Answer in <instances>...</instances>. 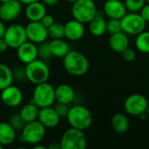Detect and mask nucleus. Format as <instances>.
Wrapping results in <instances>:
<instances>
[{
	"instance_id": "obj_1",
	"label": "nucleus",
	"mask_w": 149,
	"mask_h": 149,
	"mask_svg": "<svg viewBox=\"0 0 149 149\" xmlns=\"http://www.w3.org/2000/svg\"><path fill=\"white\" fill-rule=\"evenodd\" d=\"M63 65L69 74L78 77L87 72L89 69V61L80 52L70 51L63 58Z\"/></svg>"
},
{
	"instance_id": "obj_2",
	"label": "nucleus",
	"mask_w": 149,
	"mask_h": 149,
	"mask_svg": "<svg viewBox=\"0 0 149 149\" xmlns=\"http://www.w3.org/2000/svg\"><path fill=\"white\" fill-rule=\"evenodd\" d=\"M66 119L72 127L82 131L88 129L93 123V115L91 112L81 105L70 107Z\"/></svg>"
},
{
	"instance_id": "obj_3",
	"label": "nucleus",
	"mask_w": 149,
	"mask_h": 149,
	"mask_svg": "<svg viewBox=\"0 0 149 149\" xmlns=\"http://www.w3.org/2000/svg\"><path fill=\"white\" fill-rule=\"evenodd\" d=\"M26 79L34 85L46 82L50 77V69L46 62L37 58L25 66Z\"/></svg>"
},
{
	"instance_id": "obj_4",
	"label": "nucleus",
	"mask_w": 149,
	"mask_h": 149,
	"mask_svg": "<svg viewBox=\"0 0 149 149\" xmlns=\"http://www.w3.org/2000/svg\"><path fill=\"white\" fill-rule=\"evenodd\" d=\"M72 15L74 19L86 24L97 15V7L93 0H77L72 3Z\"/></svg>"
},
{
	"instance_id": "obj_5",
	"label": "nucleus",
	"mask_w": 149,
	"mask_h": 149,
	"mask_svg": "<svg viewBox=\"0 0 149 149\" xmlns=\"http://www.w3.org/2000/svg\"><path fill=\"white\" fill-rule=\"evenodd\" d=\"M55 101V88L50 83L46 81L36 85L33 90L31 102L41 108L52 107Z\"/></svg>"
},
{
	"instance_id": "obj_6",
	"label": "nucleus",
	"mask_w": 149,
	"mask_h": 149,
	"mask_svg": "<svg viewBox=\"0 0 149 149\" xmlns=\"http://www.w3.org/2000/svg\"><path fill=\"white\" fill-rule=\"evenodd\" d=\"M59 143L61 149H85L87 140L84 131L71 127L64 132Z\"/></svg>"
},
{
	"instance_id": "obj_7",
	"label": "nucleus",
	"mask_w": 149,
	"mask_h": 149,
	"mask_svg": "<svg viewBox=\"0 0 149 149\" xmlns=\"http://www.w3.org/2000/svg\"><path fill=\"white\" fill-rule=\"evenodd\" d=\"M45 134V127L38 120L28 122L21 131V139L24 143L35 145L40 143Z\"/></svg>"
},
{
	"instance_id": "obj_8",
	"label": "nucleus",
	"mask_w": 149,
	"mask_h": 149,
	"mask_svg": "<svg viewBox=\"0 0 149 149\" xmlns=\"http://www.w3.org/2000/svg\"><path fill=\"white\" fill-rule=\"evenodd\" d=\"M122 31L127 35H138L146 28V21L138 12H129L120 19Z\"/></svg>"
},
{
	"instance_id": "obj_9",
	"label": "nucleus",
	"mask_w": 149,
	"mask_h": 149,
	"mask_svg": "<svg viewBox=\"0 0 149 149\" xmlns=\"http://www.w3.org/2000/svg\"><path fill=\"white\" fill-rule=\"evenodd\" d=\"M3 38L10 48L17 49L23 43L28 40L25 27L18 24H13L8 26Z\"/></svg>"
},
{
	"instance_id": "obj_10",
	"label": "nucleus",
	"mask_w": 149,
	"mask_h": 149,
	"mask_svg": "<svg viewBox=\"0 0 149 149\" xmlns=\"http://www.w3.org/2000/svg\"><path fill=\"white\" fill-rule=\"evenodd\" d=\"M148 101L145 96L140 93L129 95L124 102V109L126 113L131 116H140L146 113Z\"/></svg>"
},
{
	"instance_id": "obj_11",
	"label": "nucleus",
	"mask_w": 149,
	"mask_h": 149,
	"mask_svg": "<svg viewBox=\"0 0 149 149\" xmlns=\"http://www.w3.org/2000/svg\"><path fill=\"white\" fill-rule=\"evenodd\" d=\"M27 39L35 44H40L47 39L48 29L40 21H30L25 26Z\"/></svg>"
},
{
	"instance_id": "obj_12",
	"label": "nucleus",
	"mask_w": 149,
	"mask_h": 149,
	"mask_svg": "<svg viewBox=\"0 0 149 149\" xmlns=\"http://www.w3.org/2000/svg\"><path fill=\"white\" fill-rule=\"evenodd\" d=\"M1 100L6 107H16L19 106L23 101L22 91L18 87L10 85L2 90Z\"/></svg>"
},
{
	"instance_id": "obj_13",
	"label": "nucleus",
	"mask_w": 149,
	"mask_h": 149,
	"mask_svg": "<svg viewBox=\"0 0 149 149\" xmlns=\"http://www.w3.org/2000/svg\"><path fill=\"white\" fill-rule=\"evenodd\" d=\"M17 57L23 64H29L38 58V46L31 41H25L17 48Z\"/></svg>"
},
{
	"instance_id": "obj_14",
	"label": "nucleus",
	"mask_w": 149,
	"mask_h": 149,
	"mask_svg": "<svg viewBox=\"0 0 149 149\" xmlns=\"http://www.w3.org/2000/svg\"><path fill=\"white\" fill-rule=\"evenodd\" d=\"M38 120L45 128H53L58 125L60 116L52 107H41L38 111Z\"/></svg>"
},
{
	"instance_id": "obj_15",
	"label": "nucleus",
	"mask_w": 149,
	"mask_h": 149,
	"mask_svg": "<svg viewBox=\"0 0 149 149\" xmlns=\"http://www.w3.org/2000/svg\"><path fill=\"white\" fill-rule=\"evenodd\" d=\"M22 10V3L19 0H10L3 3L0 6V15L3 21H12L17 18Z\"/></svg>"
},
{
	"instance_id": "obj_16",
	"label": "nucleus",
	"mask_w": 149,
	"mask_h": 149,
	"mask_svg": "<svg viewBox=\"0 0 149 149\" xmlns=\"http://www.w3.org/2000/svg\"><path fill=\"white\" fill-rule=\"evenodd\" d=\"M103 10L109 18L121 19L127 13L124 2L120 0H107L103 6Z\"/></svg>"
},
{
	"instance_id": "obj_17",
	"label": "nucleus",
	"mask_w": 149,
	"mask_h": 149,
	"mask_svg": "<svg viewBox=\"0 0 149 149\" xmlns=\"http://www.w3.org/2000/svg\"><path fill=\"white\" fill-rule=\"evenodd\" d=\"M85 34L84 24L76 20L72 19L65 24V38L71 41L79 40Z\"/></svg>"
},
{
	"instance_id": "obj_18",
	"label": "nucleus",
	"mask_w": 149,
	"mask_h": 149,
	"mask_svg": "<svg viewBox=\"0 0 149 149\" xmlns=\"http://www.w3.org/2000/svg\"><path fill=\"white\" fill-rule=\"evenodd\" d=\"M109 45L113 52L117 53H121L129 46V39L127 34L124 31L111 34L109 38Z\"/></svg>"
},
{
	"instance_id": "obj_19",
	"label": "nucleus",
	"mask_w": 149,
	"mask_h": 149,
	"mask_svg": "<svg viewBox=\"0 0 149 149\" xmlns=\"http://www.w3.org/2000/svg\"><path fill=\"white\" fill-rule=\"evenodd\" d=\"M45 14H46L45 5L40 0L26 5L25 16L30 21H40Z\"/></svg>"
},
{
	"instance_id": "obj_20",
	"label": "nucleus",
	"mask_w": 149,
	"mask_h": 149,
	"mask_svg": "<svg viewBox=\"0 0 149 149\" xmlns=\"http://www.w3.org/2000/svg\"><path fill=\"white\" fill-rule=\"evenodd\" d=\"M75 98L73 88L67 84H60L55 88V100L57 102L71 104Z\"/></svg>"
},
{
	"instance_id": "obj_21",
	"label": "nucleus",
	"mask_w": 149,
	"mask_h": 149,
	"mask_svg": "<svg viewBox=\"0 0 149 149\" xmlns=\"http://www.w3.org/2000/svg\"><path fill=\"white\" fill-rule=\"evenodd\" d=\"M16 133L9 122H0V143L3 146L12 144L16 139Z\"/></svg>"
},
{
	"instance_id": "obj_22",
	"label": "nucleus",
	"mask_w": 149,
	"mask_h": 149,
	"mask_svg": "<svg viewBox=\"0 0 149 149\" xmlns=\"http://www.w3.org/2000/svg\"><path fill=\"white\" fill-rule=\"evenodd\" d=\"M111 126L116 133L124 134L129 128L128 117L122 113H117L111 119Z\"/></svg>"
},
{
	"instance_id": "obj_23",
	"label": "nucleus",
	"mask_w": 149,
	"mask_h": 149,
	"mask_svg": "<svg viewBox=\"0 0 149 149\" xmlns=\"http://www.w3.org/2000/svg\"><path fill=\"white\" fill-rule=\"evenodd\" d=\"M49 44L52 54L54 57L64 58L70 52V47L68 44L65 40H63V38L52 39V41L49 42Z\"/></svg>"
},
{
	"instance_id": "obj_24",
	"label": "nucleus",
	"mask_w": 149,
	"mask_h": 149,
	"mask_svg": "<svg viewBox=\"0 0 149 149\" xmlns=\"http://www.w3.org/2000/svg\"><path fill=\"white\" fill-rule=\"evenodd\" d=\"M88 24L89 31L93 36L100 37L107 32V21L103 17L96 15Z\"/></svg>"
},
{
	"instance_id": "obj_25",
	"label": "nucleus",
	"mask_w": 149,
	"mask_h": 149,
	"mask_svg": "<svg viewBox=\"0 0 149 149\" xmlns=\"http://www.w3.org/2000/svg\"><path fill=\"white\" fill-rule=\"evenodd\" d=\"M38 111H39V107L35 103L31 101L30 103L24 105L21 108L19 114L24 120V121L25 123H28L38 120Z\"/></svg>"
},
{
	"instance_id": "obj_26",
	"label": "nucleus",
	"mask_w": 149,
	"mask_h": 149,
	"mask_svg": "<svg viewBox=\"0 0 149 149\" xmlns=\"http://www.w3.org/2000/svg\"><path fill=\"white\" fill-rule=\"evenodd\" d=\"M13 80L12 70L5 64H0V91L12 85Z\"/></svg>"
},
{
	"instance_id": "obj_27",
	"label": "nucleus",
	"mask_w": 149,
	"mask_h": 149,
	"mask_svg": "<svg viewBox=\"0 0 149 149\" xmlns=\"http://www.w3.org/2000/svg\"><path fill=\"white\" fill-rule=\"evenodd\" d=\"M135 46L142 53L149 52V31H143L139 33L135 38Z\"/></svg>"
},
{
	"instance_id": "obj_28",
	"label": "nucleus",
	"mask_w": 149,
	"mask_h": 149,
	"mask_svg": "<svg viewBox=\"0 0 149 149\" xmlns=\"http://www.w3.org/2000/svg\"><path fill=\"white\" fill-rule=\"evenodd\" d=\"M48 36L52 39L63 38L65 37V24L59 22H54V24L48 28Z\"/></svg>"
},
{
	"instance_id": "obj_29",
	"label": "nucleus",
	"mask_w": 149,
	"mask_h": 149,
	"mask_svg": "<svg viewBox=\"0 0 149 149\" xmlns=\"http://www.w3.org/2000/svg\"><path fill=\"white\" fill-rule=\"evenodd\" d=\"M38 55L41 59L45 61L51 58L52 54L50 49V44L48 42L44 41L39 44V45L38 46Z\"/></svg>"
},
{
	"instance_id": "obj_30",
	"label": "nucleus",
	"mask_w": 149,
	"mask_h": 149,
	"mask_svg": "<svg viewBox=\"0 0 149 149\" xmlns=\"http://www.w3.org/2000/svg\"><path fill=\"white\" fill-rule=\"evenodd\" d=\"M146 0H125L124 3L127 10L130 12H138L146 4Z\"/></svg>"
},
{
	"instance_id": "obj_31",
	"label": "nucleus",
	"mask_w": 149,
	"mask_h": 149,
	"mask_svg": "<svg viewBox=\"0 0 149 149\" xmlns=\"http://www.w3.org/2000/svg\"><path fill=\"white\" fill-rule=\"evenodd\" d=\"M107 31L110 34L122 31L120 19L109 18V20L107 22Z\"/></svg>"
},
{
	"instance_id": "obj_32",
	"label": "nucleus",
	"mask_w": 149,
	"mask_h": 149,
	"mask_svg": "<svg viewBox=\"0 0 149 149\" xmlns=\"http://www.w3.org/2000/svg\"><path fill=\"white\" fill-rule=\"evenodd\" d=\"M9 123L11 125V127L17 131V132H21L22 129L24 128V125L26 124L24 120L22 119V117L20 116L19 113H16L13 114L12 116H10V120H9Z\"/></svg>"
},
{
	"instance_id": "obj_33",
	"label": "nucleus",
	"mask_w": 149,
	"mask_h": 149,
	"mask_svg": "<svg viewBox=\"0 0 149 149\" xmlns=\"http://www.w3.org/2000/svg\"><path fill=\"white\" fill-rule=\"evenodd\" d=\"M53 107L55 108L56 112L60 116V118H66V116L68 114V112L70 110V107H69L68 104L60 103V102H57L56 105Z\"/></svg>"
},
{
	"instance_id": "obj_34",
	"label": "nucleus",
	"mask_w": 149,
	"mask_h": 149,
	"mask_svg": "<svg viewBox=\"0 0 149 149\" xmlns=\"http://www.w3.org/2000/svg\"><path fill=\"white\" fill-rule=\"evenodd\" d=\"M121 54H122L123 58L126 61H127V62H132V61H134L136 58V52H135V51L133 48H130L129 46L127 49H125L121 52Z\"/></svg>"
},
{
	"instance_id": "obj_35",
	"label": "nucleus",
	"mask_w": 149,
	"mask_h": 149,
	"mask_svg": "<svg viewBox=\"0 0 149 149\" xmlns=\"http://www.w3.org/2000/svg\"><path fill=\"white\" fill-rule=\"evenodd\" d=\"M12 73H13L14 79H16L17 81H22L24 79H26V74H25V69L24 68L17 67V68L12 70Z\"/></svg>"
},
{
	"instance_id": "obj_36",
	"label": "nucleus",
	"mask_w": 149,
	"mask_h": 149,
	"mask_svg": "<svg viewBox=\"0 0 149 149\" xmlns=\"http://www.w3.org/2000/svg\"><path fill=\"white\" fill-rule=\"evenodd\" d=\"M40 22L42 23L43 25H45V26L48 29L50 26H52V25L54 24L55 20H54V17H53L52 15H50V14H45V15L42 17V19L40 20Z\"/></svg>"
},
{
	"instance_id": "obj_37",
	"label": "nucleus",
	"mask_w": 149,
	"mask_h": 149,
	"mask_svg": "<svg viewBox=\"0 0 149 149\" xmlns=\"http://www.w3.org/2000/svg\"><path fill=\"white\" fill-rule=\"evenodd\" d=\"M140 14L146 22H149V3H146V4L140 10Z\"/></svg>"
},
{
	"instance_id": "obj_38",
	"label": "nucleus",
	"mask_w": 149,
	"mask_h": 149,
	"mask_svg": "<svg viewBox=\"0 0 149 149\" xmlns=\"http://www.w3.org/2000/svg\"><path fill=\"white\" fill-rule=\"evenodd\" d=\"M8 45L6 43V41L4 40L3 38H0V53H3L7 49H8Z\"/></svg>"
},
{
	"instance_id": "obj_39",
	"label": "nucleus",
	"mask_w": 149,
	"mask_h": 149,
	"mask_svg": "<svg viewBox=\"0 0 149 149\" xmlns=\"http://www.w3.org/2000/svg\"><path fill=\"white\" fill-rule=\"evenodd\" d=\"M45 5H48V6H54L56 5L59 0H40Z\"/></svg>"
},
{
	"instance_id": "obj_40",
	"label": "nucleus",
	"mask_w": 149,
	"mask_h": 149,
	"mask_svg": "<svg viewBox=\"0 0 149 149\" xmlns=\"http://www.w3.org/2000/svg\"><path fill=\"white\" fill-rule=\"evenodd\" d=\"M6 26L3 24V22L2 20H0V38H3L4 34H5V31H6Z\"/></svg>"
},
{
	"instance_id": "obj_41",
	"label": "nucleus",
	"mask_w": 149,
	"mask_h": 149,
	"mask_svg": "<svg viewBox=\"0 0 149 149\" xmlns=\"http://www.w3.org/2000/svg\"><path fill=\"white\" fill-rule=\"evenodd\" d=\"M47 148L49 149H61V146H60V143L58 144V143H52V144H50L48 147H47Z\"/></svg>"
},
{
	"instance_id": "obj_42",
	"label": "nucleus",
	"mask_w": 149,
	"mask_h": 149,
	"mask_svg": "<svg viewBox=\"0 0 149 149\" xmlns=\"http://www.w3.org/2000/svg\"><path fill=\"white\" fill-rule=\"evenodd\" d=\"M21 3H22V4H29V3H33V2H36V1H39V0H19Z\"/></svg>"
},
{
	"instance_id": "obj_43",
	"label": "nucleus",
	"mask_w": 149,
	"mask_h": 149,
	"mask_svg": "<svg viewBox=\"0 0 149 149\" xmlns=\"http://www.w3.org/2000/svg\"><path fill=\"white\" fill-rule=\"evenodd\" d=\"M47 148L42 145H39V143H37L35 145H33V149H46Z\"/></svg>"
},
{
	"instance_id": "obj_44",
	"label": "nucleus",
	"mask_w": 149,
	"mask_h": 149,
	"mask_svg": "<svg viewBox=\"0 0 149 149\" xmlns=\"http://www.w3.org/2000/svg\"><path fill=\"white\" fill-rule=\"evenodd\" d=\"M139 117H140V119H141V120H147V119L148 118V114H147L146 113H144L141 114V115H140Z\"/></svg>"
},
{
	"instance_id": "obj_45",
	"label": "nucleus",
	"mask_w": 149,
	"mask_h": 149,
	"mask_svg": "<svg viewBox=\"0 0 149 149\" xmlns=\"http://www.w3.org/2000/svg\"><path fill=\"white\" fill-rule=\"evenodd\" d=\"M146 113L148 115V117H149V104H148V107H147V110H146Z\"/></svg>"
},
{
	"instance_id": "obj_46",
	"label": "nucleus",
	"mask_w": 149,
	"mask_h": 149,
	"mask_svg": "<svg viewBox=\"0 0 149 149\" xmlns=\"http://www.w3.org/2000/svg\"><path fill=\"white\" fill-rule=\"evenodd\" d=\"M9 1H10V0H0V3H6V2H9Z\"/></svg>"
},
{
	"instance_id": "obj_47",
	"label": "nucleus",
	"mask_w": 149,
	"mask_h": 149,
	"mask_svg": "<svg viewBox=\"0 0 149 149\" xmlns=\"http://www.w3.org/2000/svg\"><path fill=\"white\" fill-rule=\"evenodd\" d=\"M66 1H68V2H70V3H74V2H76L77 0H66Z\"/></svg>"
},
{
	"instance_id": "obj_48",
	"label": "nucleus",
	"mask_w": 149,
	"mask_h": 149,
	"mask_svg": "<svg viewBox=\"0 0 149 149\" xmlns=\"http://www.w3.org/2000/svg\"><path fill=\"white\" fill-rule=\"evenodd\" d=\"M3 146L0 143V149H3Z\"/></svg>"
},
{
	"instance_id": "obj_49",
	"label": "nucleus",
	"mask_w": 149,
	"mask_h": 149,
	"mask_svg": "<svg viewBox=\"0 0 149 149\" xmlns=\"http://www.w3.org/2000/svg\"><path fill=\"white\" fill-rule=\"evenodd\" d=\"M146 2H147V3H149V0H146Z\"/></svg>"
},
{
	"instance_id": "obj_50",
	"label": "nucleus",
	"mask_w": 149,
	"mask_h": 149,
	"mask_svg": "<svg viewBox=\"0 0 149 149\" xmlns=\"http://www.w3.org/2000/svg\"><path fill=\"white\" fill-rule=\"evenodd\" d=\"M148 56H149V52H148Z\"/></svg>"
},
{
	"instance_id": "obj_51",
	"label": "nucleus",
	"mask_w": 149,
	"mask_h": 149,
	"mask_svg": "<svg viewBox=\"0 0 149 149\" xmlns=\"http://www.w3.org/2000/svg\"><path fill=\"white\" fill-rule=\"evenodd\" d=\"M0 17H1V15H0Z\"/></svg>"
}]
</instances>
